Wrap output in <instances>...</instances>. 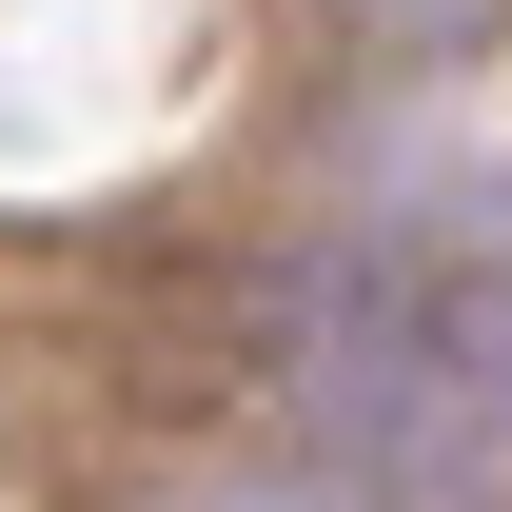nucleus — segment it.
<instances>
[{"label":"nucleus","mask_w":512,"mask_h":512,"mask_svg":"<svg viewBox=\"0 0 512 512\" xmlns=\"http://www.w3.org/2000/svg\"><path fill=\"white\" fill-rule=\"evenodd\" d=\"M375 20H394V40H453V20H493V0H375Z\"/></svg>","instance_id":"nucleus-1"}]
</instances>
